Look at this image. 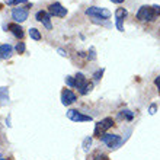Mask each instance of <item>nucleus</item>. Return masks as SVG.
<instances>
[{"mask_svg":"<svg viewBox=\"0 0 160 160\" xmlns=\"http://www.w3.org/2000/svg\"><path fill=\"white\" fill-rule=\"evenodd\" d=\"M58 54L61 55V57H66V55H67V52H66L64 50H61V48H58Z\"/></svg>","mask_w":160,"mask_h":160,"instance_id":"c85d7f7f","label":"nucleus"},{"mask_svg":"<svg viewBox=\"0 0 160 160\" xmlns=\"http://www.w3.org/2000/svg\"><path fill=\"white\" fill-rule=\"evenodd\" d=\"M119 117H121V118L128 119V121H131V119L134 118V114H132L131 111H128V109H124V111H121V112H119Z\"/></svg>","mask_w":160,"mask_h":160,"instance_id":"2eb2a0df","label":"nucleus"},{"mask_svg":"<svg viewBox=\"0 0 160 160\" xmlns=\"http://www.w3.org/2000/svg\"><path fill=\"white\" fill-rule=\"evenodd\" d=\"M156 111H157L156 103H152V105H150V108H148V114H150V115H154V114H156Z\"/></svg>","mask_w":160,"mask_h":160,"instance_id":"5701e85b","label":"nucleus"},{"mask_svg":"<svg viewBox=\"0 0 160 160\" xmlns=\"http://www.w3.org/2000/svg\"><path fill=\"white\" fill-rule=\"evenodd\" d=\"M16 51L19 54H23V52H25V44H23V42H19L16 45Z\"/></svg>","mask_w":160,"mask_h":160,"instance_id":"4be33fe9","label":"nucleus"},{"mask_svg":"<svg viewBox=\"0 0 160 160\" xmlns=\"http://www.w3.org/2000/svg\"><path fill=\"white\" fill-rule=\"evenodd\" d=\"M101 140H102V143L106 144L111 150H117V148L124 143V140L117 134H105V135H102L101 137Z\"/></svg>","mask_w":160,"mask_h":160,"instance_id":"7ed1b4c3","label":"nucleus"},{"mask_svg":"<svg viewBox=\"0 0 160 160\" xmlns=\"http://www.w3.org/2000/svg\"><path fill=\"white\" fill-rule=\"evenodd\" d=\"M122 22L124 21H121V19H117V22H115V25H117V28H118V31H124V25H122Z\"/></svg>","mask_w":160,"mask_h":160,"instance_id":"b1692460","label":"nucleus"},{"mask_svg":"<svg viewBox=\"0 0 160 160\" xmlns=\"http://www.w3.org/2000/svg\"><path fill=\"white\" fill-rule=\"evenodd\" d=\"M88 58L89 60H95V58H96V55H95V48H90V51H89V54H88Z\"/></svg>","mask_w":160,"mask_h":160,"instance_id":"393cba45","label":"nucleus"},{"mask_svg":"<svg viewBox=\"0 0 160 160\" xmlns=\"http://www.w3.org/2000/svg\"><path fill=\"white\" fill-rule=\"evenodd\" d=\"M111 127H114V119L112 118H103L102 121L96 122V125H95V137H99L101 138L102 135L106 134V131L109 130Z\"/></svg>","mask_w":160,"mask_h":160,"instance_id":"f03ea898","label":"nucleus"},{"mask_svg":"<svg viewBox=\"0 0 160 160\" xmlns=\"http://www.w3.org/2000/svg\"><path fill=\"white\" fill-rule=\"evenodd\" d=\"M74 83H76V88L79 89H82L84 86V84L88 83V80H86V77H84V74H82V73H77L76 74V77H74Z\"/></svg>","mask_w":160,"mask_h":160,"instance_id":"f8f14e48","label":"nucleus"},{"mask_svg":"<svg viewBox=\"0 0 160 160\" xmlns=\"http://www.w3.org/2000/svg\"><path fill=\"white\" fill-rule=\"evenodd\" d=\"M67 118L72 119V121H74V122L92 121V117H90V115H84V114H82V112H79V111H76V109L67 111Z\"/></svg>","mask_w":160,"mask_h":160,"instance_id":"39448f33","label":"nucleus"},{"mask_svg":"<svg viewBox=\"0 0 160 160\" xmlns=\"http://www.w3.org/2000/svg\"><path fill=\"white\" fill-rule=\"evenodd\" d=\"M35 18H37V21L41 22L42 25L45 26L47 29H51V28H52V23H51V15H50V13L44 12V10H39V12H37Z\"/></svg>","mask_w":160,"mask_h":160,"instance_id":"0eeeda50","label":"nucleus"},{"mask_svg":"<svg viewBox=\"0 0 160 160\" xmlns=\"http://www.w3.org/2000/svg\"><path fill=\"white\" fill-rule=\"evenodd\" d=\"M92 89H93V84H92V83H86L83 88L79 90V93H80V95H88V93L90 92Z\"/></svg>","mask_w":160,"mask_h":160,"instance_id":"dca6fc26","label":"nucleus"},{"mask_svg":"<svg viewBox=\"0 0 160 160\" xmlns=\"http://www.w3.org/2000/svg\"><path fill=\"white\" fill-rule=\"evenodd\" d=\"M66 83H67V86H70V88H76L74 77H72V76H67V77H66Z\"/></svg>","mask_w":160,"mask_h":160,"instance_id":"aec40b11","label":"nucleus"},{"mask_svg":"<svg viewBox=\"0 0 160 160\" xmlns=\"http://www.w3.org/2000/svg\"><path fill=\"white\" fill-rule=\"evenodd\" d=\"M111 2H112V3H117V4H119V3H122L124 0H111Z\"/></svg>","mask_w":160,"mask_h":160,"instance_id":"c756f323","label":"nucleus"},{"mask_svg":"<svg viewBox=\"0 0 160 160\" xmlns=\"http://www.w3.org/2000/svg\"><path fill=\"white\" fill-rule=\"evenodd\" d=\"M95 160H109V157L106 156V154H98V156L95 157Z\"/></svg>","mask_w":160,"mask_h":160,"instance_id":"a878e982","label":"nucleus"},{"mask_svg":"<svg viewBox=\"0 0 160 160\" xmlns=\"http://www.w3.org/2000/svg\"><path fill=\"white\" fill-rule=\"evenodd\" d=\"M152 8H153V10H154V13L159 16V15H160V6H159V4H154V6H152Z\"/></svg>","mask_w":160,"mask_h":160,"instance_id":"bb28decb","label":"nucleus"},{"mask_svg":"<svg viewBox=\"0 0 160 160\" xmlns=\"http://www.w3.org/2000/svg\"><path fill=\"white\" fill-rule=\"evenodd\" d=\"M103 72H105V68H99L98 72H95V74H93V77H95V80H101L102 79V74H103Z\"/></svg>","mask_w":160,"mask_h":160,"instance_id":"412c9836","label":"nucleus"},{"mask_svg":"<svg viewBox=\"0 0 160 160\" xmlns=\"http://www.w3.org/2000/svg\"><path fill=\"white\" fill-rule=\"evenodd\" d=\"M128 16V12H127L124 8H119L117 9V12H115V18L117 19H121V21H124V18Z\"/></svg>","mask_w":160,"mask_h":160,"instance_id":"ddd939ff","label":"nucleus"},{"mask_svg":"<svg viewBox=\"0 0 160 160\" xmlns=\"http://www.w3.org/2000/svg\"><path fill=\"white\" fill-rule=\"evenodd\" d=\"M28 0H4V3L9 4V6H16V4H21V3H26Z\"/></svg>","mask_w":160,"mask_h":160,"instance_id":"f3484780","label":"nucleus"},{"mask_svg":"<svg viewBox=\"0 0 160 160\" xmlns=\"http://www.w3.org/2000/svg\"><path fill=\"white\" fill-rule=\"evenodd\" d=\"M76 102V95L70 90V89H64L63 92H61V103L64 106H68Z\"/></svg>","mask_w":160,"mask_h":160,"instance_id":"6e6552de","label":"nucleus"},{"mask_svg":"<svg viewBox=\"0 0 160 160\" xmlns=\"http://www.w3.org/2000/svg\"><path fill=\"white\" fill-rule=\"evenodd\" d=\"M8 29L10 31V32H12L16 38H23V29H22L18 23H10V25L8 26Z\"/></svg>","mask_w":160,"mask_h":160,"instance_id":"9d476101","label":"nucleus"},{"mask_svg":"<svg viewBox=\"0 0 160 160\" xmlns=\"http://www.w3.org/2000/svg\"><path fill=\"white\" fill-rule=\"evenodd\" d=\"M12 45H9V44L0 45V58H9L12 55Z\"/></svg>","mask_w":160,"mask_h":160,"instance_id":"9b49d317","label":"nucleus"},{"mask_svg":"<svg viewBox=\"0 0 160 160\" xmlns=\"http://www.w3.org/2000/svg\"><path fill=\"white\" fill-rule=\"evenodd\" d=\"M0 160H8V159H4V157H2V154H0Z\"/></svg>","mask_w":160,"mask_h":160,"instance_id":"7c9ffc66","label":"nucleus"},{"mask_svg":"<svg viewBox=\"0 0 160 160\" xmlns=\"http://www.w3.org/2000/svg\"><path fill=\"white\" fill-rule=\"evenodd\" d=\"M86 15L88 16H92L95 19H108L111 16V12L108 9H103V8H98V6H92V8H88L86 9Z\"/></svg>","mask_w":160,"mask_h":160,"instance_id":"20e7f679","label":"nucleus"},{"mask_svg":"<svg viewBox=\"0 0 160 160\" xmlns=\"http://www.w3.org/2000/svg\"><path fill=\"white\" fill-rule=\"evenodd\" d=\"M90 144H92V138L90 137H86L83 141V148H84V152H88L89 147H90Z\"/></svg>","mask_w":160,"mask_h":160,"instance_id":"a211bd4d","label":"nucleus"},{"mask_svg":"<svg viewBox=\"0 0 160 160\" xmlns=\"http://www.w3.org/2000/svg\"><path fill=\"white\" fill-rule=\"evenodd\" d=\"M29 37L32 39H35V41H39V39H41V32H39L37 28H31L29 29Z\"/></svg>","mask_w":160,"mask_h":160,"instance_id":"4468645a","label":"nucleus"},{"mask_svg":"<svg viewBox=\"0 0 160 160\" xmlns=\"http://www.w3.org/2000/svg\"><path fill=\"white\" fill-rule=\"evenodd\" d=\"M0 99L8 101V89L6 88H0Z\"/></svg>","mask_w":160,"mask_h":160,"instance_id":"6ab92c4d","label":"nucleus"},{"mask_svg":"<svg viewBox=\"0 0 160 160\" xmlns=\"http://www.w3.org/2000/svg\"><path fill=\"white\" fill-rule=\"evenodd\" d=\"M154 84L157 86V89H159V92H160V76H157L156 79H154Z\"/></svg>","mask_w":160,"mask_h":160,"instance_id":"cd10ccee","label":"nucleus"},{"mask_svg":"<svg viewBox=\"0 0 160 160\" xmlns=\"http://www.w3.org/2000/svg\"><path fill=\"white\" fill-rule=\"evenodd\" d=\"M12 18L16 22H25L28 19V10L23 8H15L12 10Z\"/></svg>","mask_w":160,"mask_h":160,"instance_id":"1a4fd4ad","label":"nucleus"},{"mask_svg":"<svg viewBox=\"0 0 160 160\" xmlns=\"http://www.w3.org/2000/svg\"><path fill=\"white\" fill-rule=\"evenodd\" d=\"M48 13H50L51 16H58V18H64L67 15V9L63 8L58 2H55V3H51L48 6Z\"/></svg>","mask_w":160,"mask_h":160,"instance_id":"423d86ee","label":"nucleus"},{"mask_svg":"<svg viewBox=\"0 0 160 160\" xmlns=\"http://www.w3.org/2000/svg\"><path fill=\"white\" fill-rule=\"evenodd\" d=\"M156 18H157V15L154 13L152 6H146L144 4L137 12V19H140V21H143V22H153Z\"/></svg>","mask_w":160,"mask_h":160,"instance_id":"f257e3e1","label":"nucleus"}]
</instances>
